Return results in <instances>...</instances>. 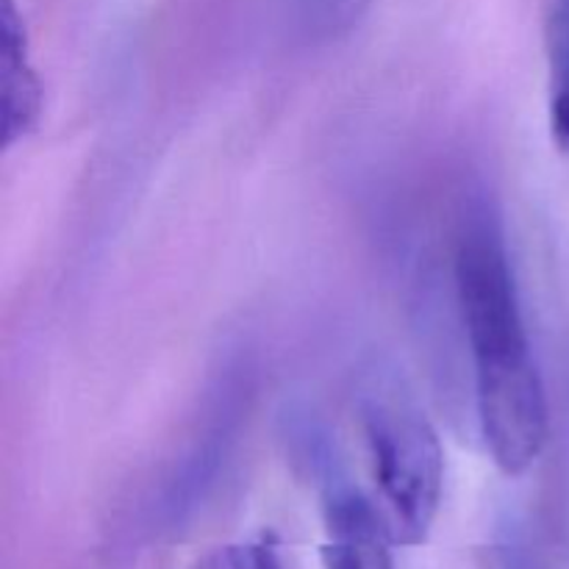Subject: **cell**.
I'll list each match as a JSON object with an SVG mask.
<instances>
[{
  "label": "cell",
  "mask_w": 569,
  "mask_h": 569,
  "mask_svg": "<svg viewBox=\"0 0 569 569\" xmlns=\"http://www.w3.org/2000/svg\"><path fill=\"white\" fill-rule=\"evenodd\" d=\"M453 276L483 442L506 476H520L548 442V392L528 339L503 222L487 200H476L461 220Z\"/></svg>",
  "instance_id": "obj_1"
},
{
  "label": "cell",
  "mask_w": 569,
  "mask_h": 569,
  "mask_svg": "<svg viewBox=\"0 0 569 569\" xmlns=\"http://www.w3.org/2000/svg\"><path fill=\"white\" fill-rule=\"evenodd\" d=\"M359 426L395 542H426L445 489L439 433L426 411L387 378H376L361 389Z\"/></svg>",
  "instance_id": "obj_2"
},
{
  "label": "cell",
  "mask_w": 569,
  "mask_h": 569,
  "mask_svg": "<svg viewBox=\"0 0 569 569\" xmlns=\"http://www.w3.org/2000/svg\"><path fill=\"white\" fill-rule=\"evenodd\" d=\"M322 481V567L326 569H395L392 531L387 517L365 498L350 481L339 476L331 456L315 467Z\"/></svg>",
  "instance_id": "obj_3"
},
{
  "label": "cell",
  "mask_w": 569,
  "mask_h": 569,
  "mask_svg": "<svg viewBox=\"0 0 569 569\" xmlns=\"http://www.w3.org/2000/svg\"><path fill=\"white\" fill-rule=\"evenodd\" d=\"M242 395L244 389L228 378L217 398L211 400L209 417L189 442L183 459L178 461L176 472L161 495L159 509H156V517L159 522H164V528H176L189 520V515H194L211 483L220 476V467L226 465L228 448H231L239 417H242Z\"/></svg>",
  "instance_id": "obj_4"
},
{
  "label": "cell",
  "mask_w": 569,
  "mask_h": 569,
  "mask_svg": "<svg viewBox=\"0 0 569 569\" xmlns=\"http://www.w3.org/2000/svg\"><path fill=\"white\" fill-rule=\"evenodd\" d=\"M3 50H0V100H3V144L11 148L37 128L42 117V81L28 59V39L14 0H3L0 17Z\"/></svg>",
  "instance_id": "obj_5"
},
{
  "label": "cell",
  "mask_w": 569,
  "mask_h": 569,
  "mask_svg": "<svg viewBox=\"0 0 569 569\" xmlns=\"http://www.w3.org/2000/svg\"><path fill=\"white\" fill-rule=\"evenodd\" d=\"M548 120L556 148L569 153V0H548Z\"/></svg>",
  "instance_id": "obj_6"
},
{
  "label": "cell",
  "mask_w": 569,
  "mask_h": 569,
  "mask_svg": "<svg viewBox=\"0 0 569 569\" xmlns=\"http://www.w3.org/2000/svg\"><path fill=\"white\" fill-rule=\"evenodd\" d=\"M372 0H295L303 31L315 39H331L350 31Z\"/></svg>",
  "instance_id": "obj_7"
},
{
  "label": "cell",
  "mask_w": 569,
  "mask_h": 569,
  "mask_svg": "<svg viewBox=\"0 0 569 569\" xmlns=\"http://www.w3.org/2000/svg\"><path fill=\"white\" fill-rule=\"evenodd\" d=\"M194 569H283L270 542H244L220 548Z\"/></svg>",
  "instance_id": "obj_8"
},
{
  "label": "cell",
  "mask_w": 569,
  "mask_h": 569,
  "mask_svg": "<svg viewBox=\"0 0 569 569\" xmlns=\"http://www.w3.org/2000/svg\"><path fill=\"white\" fill-rule=\"evenodd\" d=\"M498 569H545L520 533H506L498 545Z\"/></svg>",
  "instance_id": "obj_9"
}]
</instances>
